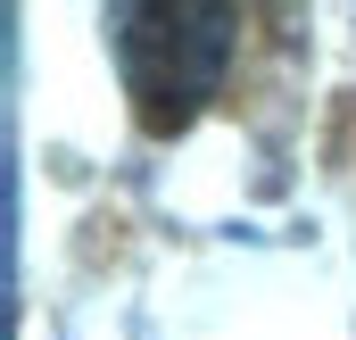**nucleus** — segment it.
<instances>
[{
  "instance_id": "f257e3e1",
  "label": "nucleus",
  "mask_w": 356,
  "mask_h": 340,
  "mask_svg": "<svg viewBox=\"0 0 356 340\" xmlns=\"http://www.w3.org/2000/svg\"><path fill=\"white\" fill-rule=\"evenodd\" d=\"M99 25H108L116 75L149 133H182L216 100L232 42H241V8H224V0H116Z\"/></svg>"
}]
</instances>
